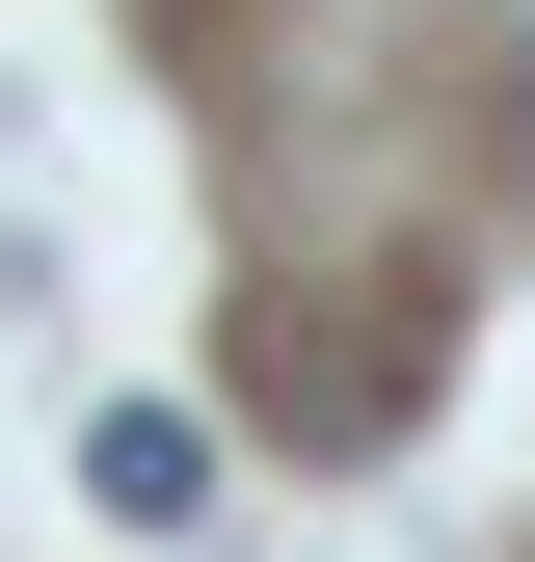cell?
<instances>
[{
  "label": "cell",
  "instance_id": "cell-1",
  "mask_svg": "<svg viewBox=\"0 0 535 562\" xmlns=\"http://www.w3.org/2000/svg\"><path fill=\"white\" fill-rule=\"evenodd\" d=\"M81 509L134 562H187V536H215V402H81Z\"/></svg>",
  "mask_w": 535,
  "mask_h": 562
}]
</instances>
